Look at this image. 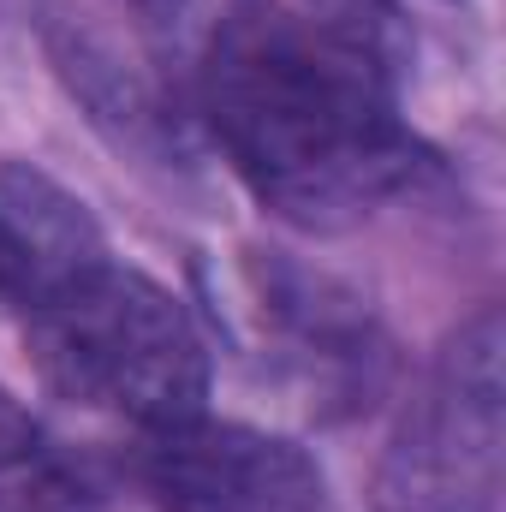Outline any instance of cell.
Segmentation results:
<instances>
[{"instance_id": "obj_1", "label": "cell", "mask_w": 506, "mask_h": 512, "mask_svg": "<svg viewBox=\"0 0 506 512\" xmlns=\"http://www.w3.org/2000/svg\"><path fill=\"white\" fill-rule=\"evenodd\" d=\"M185 84L233 173L298 227H352L429 167L393 78L268 0H221Z\"/></svg>"}, {"instance_id": "obj_2", "label": "cell", "mask_w": 506, "mask_h": 512, "mask_svg": "<svg viewBox=\"0 0 506 512\" xmlns=\"http://www.w3.org/2000/svg\"><path fill=\"white\" fill-rule=\"evenodd\" d=\"M48 382L84 405L120 411L137 429L179 423L209 399V346L185 304L114 256L84 262L24 304Z\"/></svg>"}, {"instance_id": "obj_3", "label": "cell", "mask_w": 506, "mask_h": 512, "mask_svg": "<svg viewBox=\"0 0 506 512\" xmlns=\"http://www.w3.org/2000/svg\"><path fill=\"white\" fill-rule=\"evenodd\" d=\"M506 322L477 310L429 364L376 477L381 512H495L506 453Z\"/></svg>"}, {"instance_id": "obj_4", "label": "cell", "mask_w": 506, "mask_h": 512, "mask_svg": "<svg viewBox=\"0 0 506 512\" xmlns=\"http://www.w3.org/2000/svg\"><path fill=\"white\" fill-rule=\"evenodd\" d=\"M137 483L161 512H322L328 477L322 465L251 423H227L191 411L179 423L143 429Z\"/></svg>"}, {"instance_id": "obj_5", "label": "cell", "mask_w": 506, "mask_h": 512, "mask_svg": "<svg viewBox=\"0 0 506 512\" xmlns=\"http://www.w3.org/2000/svg\"><path fill=\"white\" fill-rule=\"evenodd\" d=\"M0 227L12 233V245L24 251V268H30V298L36 304L54 280L78 274L84 262L108 256L96 221L84 215L78 197H66L48 173L24 167V161H0Z\"/></svg>"}, {"instance_id": "obj_6", "label": "cell", "mask_w": 506, "mask_h": 512, "mask_svg": "<svg viewBox=\"0 0 506 512\" xmlns=\"http://www.w3.org/2000/svg\"><path fill=\"white\" fill-rule=\"evenodd\" d=\"M304 24H316L328 42H340L346 54H358L364 66H376L381 78H399L405 60V18L393 0H304L298 12Z\"/></svg>"}, {"instance_id": "obj_7", "label": "cell", "mask_w": 506, "mask_h": 512, "mask_svg": "<svg viewBox=\"0 0 506 512\" xmlns=\"http://www.w3.org/2000/svg\"><path fill=\"white\" fill-rule=\"evenodd\" d=\"M42 453V435H36V417L0 387V471H18Z\"/></svg>"}]
</instances>
